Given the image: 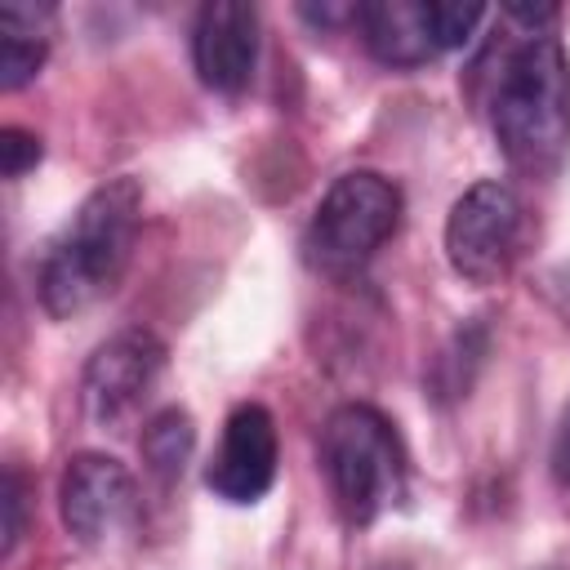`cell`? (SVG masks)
<instances>
[{"label":"cell","mask_w":570,"mask_h":570,"mask_svg":"<svg viewBox=\"0 0 570 570\" xmlns=\"http://www.w3.org/2000/svg\"><path fill=\"white\" fill-rule=\"evenodd\" d=\"M138 223H142L138 178L120 174V178L94 187L40 263L36 285H40L45 312L67 321V316L94 307L102 294H111L120 272L129 267Z\"/></svg>","instance_id":"6da1fadb"},{"label":"cell","mask_w":570,"mask_h":570,"mask_svg":"<svg viewBox=\"0 0 570 570\" xmlns=\"http://www.w3.org/2000/svg\"><path fill=\"white\" fill-rule=\"evenodd\" d=\"M494 138L512 169L552 178L570 151V58L557 36H530L503 62L494 89Z\"/></svg>","instance_id":"7a4b0ae2"},{"label":"cell","mask_w":570,"mask_h":570,"mask_svg":"<svg viewBox=\"0 0 570 570\" xmlns=\"http://www.w3.org/2000/svg\"><path fill=\"white\" fill-rule=\"evenodd\" d=\"M321 468L352 525L379 521L405 494V450L374 405H338L321 428Z\"/></svg>","instance_id":"3957f363"},{"label":"cell","mask_w":570,"mask_h":570,"mask_svg":"<svg viewBox=\"0 0 570 570\" xmlns=\"http://www.w3.org/2000/svg\"><path fill=\"white\" fill-rule=\"evenodd\" d=\"M396 227H401L396 183L374 169H352L334 178L330 191L321 196L303 236V258L325 276H352L383 249V240Z\"/></svg>","instance_id":"277c9868"},{"label":"cell","mask_w":570,"mask_h":570,"mask_svg":"<svg viewBox=\"0 0 570 570\" xmlns=\"http://www.w3.org/2000/svg\"><path fill=\"white\" fill-rule=\"evenodd\" d=\"M521 236H525V209L517 191L499 178H485L454 200L445 218V258L463 281L499 285L521 254Z\"/></svg>","instance_id":"5b68a950"},{"label":"cell","mask_w":570,"mask_h":570,"mask_svg":"<svg viewBox=\"0 0 570 570\" xmlns=\"http://www.w3.org/2000/svg\"><path fill=\"white\" fill-rule=\"evenodd\" d=\"M481 18L485 9L472 0H374L356 13L370 53L383 67H423L445 49L468 45Z\"/></svg>","instance_id":"8992f818"},{"label":"cell","mask_w":570,"mask_h":570,"mask_svg":"<svg viewBox=\"0 0 570 570\" xmlns=\"http://www.w3.org/2000/svg\"><path fill=\"white\" fill-rule=\"evenodd\" d=\"M58 499H62V525L89 548L120 534L138 512V485L129 468L98 450H85L67 463Z\"/></svg>","instance_id":"52a82bcc"},{"label":"cell","mask_w":570,"mask_h":570,"mask_svg":"<svg viewBox=\"0 0 570 570\" xmlns=\"http://www.w3.org/2000/svg\"><path fill=\"white\" fill-rule=\"evenodd\" d=\"M165 365V343L151 330H120L116 338H107L80 379V405L94 423H116L125 419L147 387L156 383Z\"/></svg>","instance_id":"ba28073f"},{"label":"cell","mask_w":570,"mask_h":570,"mask_svg":"<svg viewBox=\"0 0 570 570\" xmlns=\"http://www.w3.org/2000/svg\"><path fill=\"white\" fill-rule=\"evenodd\" d=\"M276 481V423L263 405H236L227 414L205 485L227 503H258Z\"/></svg>","instance_id":"9c48e42d"},{"label":"cell","mask_w":570,"mask_h":570,"mask_svg":"<svg viewBox=\"0 0 570 570\" xmlns=\"http://www.w3.org/2000/svg\"><path fill=\"white\" fill-rule=\"evenodd\" d=\"M196 76L218 94H240L258 62V9L240 0H214L196 13L191 31Z\"/></svg>","instance_id":"30bf717a"},{"label":"cell","mask_w":570,"mask_h":570,"mask_svg":"<svg viewBox=\"0 0 570 570\" xmlns=\"http://www.w3.org/2000/svg\"><path fill=\"white\" fill-rule=\"evenodd\" d=\"M49 31H53L49 4H27V0L0 4V89L4 94L40 76L49 53Z\"/></svg>","instance_id":"8fae6325"},{"label":"cell","mask_w":570,"mask_h":570,"mask_svg":"<svg viewBox=\"0 0 570 570\" xmlns=\"http://www.w3.org/2000/svg\"><path fill=\"white\" fill-rule=\"evenodd\" d=\"M196 450V428L187 410H160L142 428V463L160 485H174Z\"/></svg>","instance_id":"7c38bea8"},{"label":"cell","mask_w":570,"mask_h":570,"mask_svg":"<svg viewBox=\"0 0 570 570\" xmlns=\"http://www.w3.org/2000/svg\"><path fill=\"white\" fill-rule=\"evenodd\" d=\"M40 138L36 134H27V129H18V125H4L0 129V169H4V178H22L36 160H40Z\"/></svg>","instance_id":"4fadbf2b"},{"label":"cell","mask_w":570,"mask_h":570,"mask_svg":"<svg viewBox=\"0 0 570 570\" xmlns=\"http://www.w3.org/2000/svg\"><path fill=\"white\" fill-rule=\"evenodd\" d=\"M0 503H4V552H13V543H18V534H22V476H18L13 468H4Z\"/></svg>","instance_id":"5bb4252c"},{"label":"cell","mask_w":570,"mask_h":570,"mask_svg":"<svg viewBox=\"0 0 570 570\" xmlns=\"http://www.w3.org/2000/svg\"><path fill=\"white\" fill-rule=\"evenodd\" d=\"M552 476L561 490H570V405L561 414V428H557V441H552Z\"/></svg>","instance_id":"9a60e30c"},{"label":"cell","mask_w":570,"mask_h":570,"mask_svg":"<svg viewBox=\"0 0 570 570\" xmlns=\"http://www.w3.org/2000/svg\"><path fill=\"white\" fill-rule=\"evenodd\" d=\"M508 18H517L525 27H548L557 18V4H508Z\"/></svg>","instance_id":"2e32d148"}]
</instances>
